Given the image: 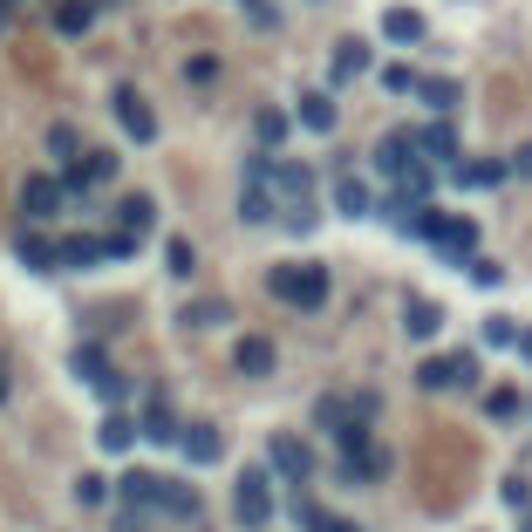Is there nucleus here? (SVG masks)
<instances>
[{
	"mask_svg": "<svg viewBox=\"0 0 532 532\" xmlns=\"http://www.w3.org/2000/svg\"><path fill=\"white\" fill-rule=\"evenodd\" d=\"M266 294L287 307H301V314H314V307H328V266H273L266 273Z\"/></svg>",
	"mask_w": 532,
	"mask_h": 532,
	"instance_id": "nucleus-1",
	"label": "nucleus"
},
{
	"mask_svg": "<svg viewBox=\"0 0 532 532\" xmlns=\"http://www.w3.org/2000/svg\"><path fill=\"white\" fill-rule=\"evenodd\" d=\"M232 519L246 532H260L266 519H273V492H266V471H246L239 485H232Z\"/></svg>",
	"mask_w": 532,
	"mask_h": 532,
	"instance_id": "nucleus-2",
	"label": "nucleus"
},
{
	"mask_svg": "<svg viewBox=\"0 0 532 532\" xmlns=\"http://www.w3.org/2000/svg\"><path fill=\"white\" fill-rule=\"evenodd\" d=\"M423 389H471L478 382V355H430L417 369Z\"/></svg>",
	"mask_w": 532,
	"mask_h": 532,
	"instance_id": "nucleus-3",
	"label": "nucleus"
},
{
	"mask_svg": "<svg viewBox=\"0 0 532 532\" xmlns=\"http://www.w3.org/2000/svg\"><path fill=\"white\" fill-rule=\"evenodd\" d=\"M266 457H273V471H280V478H294V485H307V478H314V451H307L294 430H280V437L266 444Z\"/></svg>",
	"mask_w": 532,
	"mask_h": 532,
	"instance_id": "nucleus-4",
	"label": "nucleus"
},
{
	"mask_svg": "<svg viewBox=\"0 0 532 532\" xmlns=\"http://www.w3.org/2000/svg\"><path fill=\"white\" fill-rule=\"evenodd\" d=\"M116 123H123L137 144H151V137H157V116H151V103H144L137 89H116Z\"/></svg>",
	"mask_w": 532,
	"mask_h": 532,
	"instance_id": "nucleus-5",
	"label": "nucleus"
},
{
	"mask_svg": "<svg viewBox=\"0 0 532 532\" xmlns=\"http://www.w3.org/2000/svg\"><path fill=\"white\" fill-rule=\"evenodd\" d=\"M62 198H69L62 178H28V185H21V212H28V219H55Z\"/></svg>",
	"mask_w": 532,
	"mask_h": 532,
	"instance_id": "nucleus-6",
	"label": "nucleus"
},
{
	"mask_svg": "<svg viewBox=\"0 0 532 532\" xmlns=\"http://www.w3.org/2000/svg\"><path fill=\"white\" fill-rule=\"evenodd\" d=\"M103 178H116V157H110V151L69 157V178H62V191H89V185H103Z\"/></svg>",
	"mask_w": 532,
	"mask_h": 532,
	"instance_id": "nucleus-7",
	"label": "nucleus"
},
{
	"mask_svg": "<svg viewBox=\"0 0 532 532\" xmlns=\"http://www.w3.org/2000/svg\"><path fill=\"white\" fill-rule=\"evenodd\" d=\"M76 376L89 382V389H103L110 403H116V396H123V376H116L110 362H103V348H76Z\"/></svg>",
	"mask_w": 532,
	"mask_h": 532,
	"instance_id": "nucleus-8",
	"label": "nucleus"
},
{
	"mask_svg": "<svg viewBox=\"0 0 532 532\" xmlns=\"http://www.w3.org/2000/svg\"><path fill=\"white\" fill-rule=\"evenodd\" d=\"M178 451H185L191 464H212V457L226 451V437H219L212 423H185V430H178Z\"/></svg>",
	"mask_w": 532,
	"mask_h": 532,
	"instance_id": "nucleus-9",
	"label": "nucleus"
},
{
	"mask_svg": "<svg viewBox=\"0 0 532 532\" xmlns=\"http://www.w3.org/2000/svg\"><path fill=\"white\" fill-rule=\"evenodd\" d=\"M294 519H301L307 532H362V526H348V519H335V512H321V505L307 498V485H294Z\"/></svg>",
	"mask_w": 532,
	"mask_h": 532,
	"instance_id": "nucleus-10",
	"label": "nucleus"
},
{
	"mask_svg": "<svg viewBox=\"0 0 532 532\" xmlns=\"http://www.w3.org/2000/svg\"><path fill=\"white\" fill-rule=\"evenodd\" d=\"M410 96H423L430 110H444V116H451L457 103H464V89H457L451 76H417V82H410Z\"/></svg>",
	"mask_w": 532,
	"mask_h": 532,
	"instance_id": "nucleus-11",
	"label": "nucleus"
},
{
	"mask_svg": "<svg viewBox=\"0 0 532 532\" xmlns=\"http://www.w3.org/2000/svg\"><path fill=\"white\" fill-rule=\"evenodd\" d=\"M151 226H157V205H151V198H144V191L116 205V232H137V239H144V232H151Z\"/></svg>",
	"mask_w": 532,
	"mask_h": 532,
	"instance_id": "nucleus-12",
	"label": "nucleus"
},
{
	"mask_svg": "<svg viewBox=\"0 0 532 532\" xmlns=\"http://www.w3.org/2000/svg\"><path fill=\"white\" fill-rule=\"evenodd\" d=\"M403 328H410V342H430V335L444 328V307L437 301H410L403 307Z\"/></svg>",
	"mask_w": 532,
	"mask_h": 532,
	"instance_id": "nucleus-13",
	"label": "nucleus"
},
{
	"mask_svg": "<svg viewBox=\"0 0 532 532\" xmlns=\"http://www.w3.org/2000/svg\"><path fill=\"white\" fill-rule=\"evenodd\" d=\"M232 362H239V376H266V369H273V342H266V335H246V342L232 348Z\"/></svg>",
	"mask_w": 532,
	"mask_h": 532,
	"instance_id": "nucleus-14",
	"label": "nucleus"
},
{
	"mask_svg": "<svg viewBox=\"0 0 532 532\" xmlns=\"http://www.w3.org/2000/svg\"><path fill=\"white\" fill-rule=\"evenodd\" d=\"M157 512H171V519H198V492H191V485H171V478H157Z\"/></svg>",
	"mask_w": 532,
	"mask_h": 532,
	"instance_id": "nucleus-15",
	"label": "nucleus"
},
{
	"mask_svg": "<svg viewBox=\"0 0 532 532\" xmlns=\"http://www.w3.org/2000/svg\"><path fill=\"white\" fill-rule=\"evenodd\" d=\"M382 35L410 48V41H423V14H417V7H389V14H382Z\"/></svg>",
	"mask_w": 532,
	"mask_h": 532,
	"instance_id": "nucleus-16",
	"label": "nucleus"
},
{
	"mask_svg": "<svg viewBox=\"0 0 532 532\" xmlns=\"http://www.w3.org/2000/svg\"><path fill=\"white\" fill-rule=\"evenodd\" d=\"M116 492H123L130 512H144V505H157V478H151V471H123V478H116Z\"/></svg>",
	"mask_w": 532,
	"mask_h": 532,
	"instance_id": "nucleus-17",
	"label": "nucleus"
},
{
	"mask_svg": "<svg viewBox=\"0 0 532 532\" xmlns=\"http://www.w3.org/2000/svg\"><path fill=\"white\" fill-rule=\"evenodd\" d=\"M307 123V130H321V137H328V130H335V96H321V89H307L301 96V110H294Z\"/></svg>",
	"mask_w": 532,
	"mask_h": 532,
	"instance_id": "nucleus-18",
	"label": "nucleus"
},
{
	"mask_svg": "<svg viewBox=\"0 0 532 532\" xmlns=\"http://www.w3.org/2000/svg\"><path fill=\"white\" fill-rule=\"evenodd\" d=\"M96 260H103V239H89V232H76V239L55 246V266H96Z\"/></svg>",
	"mask_w": 532,
	"mask_h": 532,
	"instance_id": "nucleus-19",
	"label": "nucleus"
},
{
	"mask_svg": "<svg viewBox=\"0 0 532 532\" xmlns=\"http://www.w3.org/2000/svg\"><path fill=\"white\" fill-rule=\"evenodd\" d=\"M410 144H417V157H444V164L457 157V137H451V123H430V130H417V137H410Z\"/></svg>",
	"mask_w": 532,
	"mask_h": 532,
	"instance_id": "nucleus-20",
	"label": "nucleus"
},
{
	"mask_svg": "<svg viewBox=\"0 0 532 532\" xmlns=\"http://www.w3.org/2000/svg\"><path fill=\"white\" fill-rule=\"evenodd\" d=\"M335 205H342L348 219H369V212H376V198H369L362 178H342V185H335Z\"/></svg>",
	"mask_w": 532,
	"mask_h": 532,
	"instance_id": "nucleus-21",
	"label": "nucleus"
},
{
	"mask_svg": "<svg viewBox=\"0 0 532 532\" xmlns=\"http://www.w3.org/2000/svg\"><path fill=\"white\" fill-rule=\"evenodd\" d=\"M89 21H96V0H62V7H55V28H62V35H82Z\"/></svg>",
	"mask_w": 532,
	"mask_h": 532,
	"instance_id": "nucleus-22",
	"label": "nucleus"
},
{
	"mask_svg": "<svg viewBox=\"0 0 532 532\" xmlns=\"http://www.w3.org/2000/svg\"><path fill=\"white\" fill-rule=\"evenodd\" d=\"M362 69H369V48H362V41H342V48H335V82H355Z\"/></svg>",
	"mask_w": 532,
	"mask_h": 532,
	"instance_id": "nucleus-23",
	"label": "nucleus"
},
{
	"mask_svg": "<svg viewBox=\"0 0 532 532\" xmlns=\"http://www.w3.org/2000/svg\"><path fill=\"white\" fill-rule=\"evenodd\" d=\"M144 437H151V444H178V423H171V410H164V396L144 410Z\"/></svg>",
	"mask_w": 532,
	"mask_h": 532,
	"instance_id": "nucleus-24",
	"label": "nucleus"
},
{
	"mask_svg": "<svg viewBox=\"0 0 532 532\" xmlns=\"http://www.w3.org/2000/svg\"><path fill=\"white\" fill-rule=\"evenodd\" d=\"M519 410H526V403H519V389H492V396H485V417H492V423H512Z\"/></svg>",
	"mask_w": 532,
	"mask_h": 532,
	"instance_id": "nucleus-25",
	"label": "nucleus"
},
{
	"mask_svg": "<svg viewBox=\"0 0 532 532\" xmlns=\"http://www.w3.org/2000/svg\"><path fill=\"white\" fill-rule=\"evenodd\" d=\"M451 178H457V185H498L505 164H451Z\"/></svg>",
	"mask_w": 532,
	"mask_h": 532,
	"instance_id": "nucleus-26",
	"label": "nucleus"
},
{
	"mask_svg": "<svg viewBox=\"0 0 532 532\" xmlns=\"http://www.w3.org/2000/svg\"><path fill=\"white\" fill-rule=\"evenodd\" d=\"M130 444H137V423H130V417L103 423V451H130Z\"/></svg>",
	"mask_w": 532,
	"mask_h": 532,
	"instance_id": "nucleus-27",
	"label": "nucleus"
},
{
	"mask_svg": "<svg viewBox=\"0 0 532 532\" xmlns=\"http://www.w3.org/2000/svg\"><path fill=\"white\" fill-rule=\"evenodd\" d=\"M212 321H226V301H198V307H185V328H212Z\"/></svg>",
	"mask_w": 532,
	"mask_h": 532,
	"instance_id": "nucleus-28",
	"label": "nucleus"
},
{
	"mask_svg": "<svg viewBox=\"0 0 532 532\" xmlns=\"http://www.w3.org/2000/svg\"><path fill=\"white\" fill-rule=\"evenodd\" d=\"M48 151H55V164H69V157H76V130L55 123V130H48Z\"/></svg>",
	"mask_w": 532,
	"mask_h": 532,
	"instance_id": "nucleus-29",
	"label": "nucleus"
},
{
	"mask_svg": "<svg viewBox=\"0 0 532 532\" xmlns=\"http://www.w3.org/2000/svg\"><path fill=\"white\" fill-rule=\"evenodd\" d=\"M21 260L28 266H55V246H41L35 232H28V239H21Z\"/></svg>",
	"mask_w": 532,
	"mask_h": 532,
	"instance_id": "nucleus-30",
	"label": "nucleus"
},
{
	"mask_svg": "<svg viewBox=\"0 0 532 532\" xmlns=\"http://www.w3.org/2000/svg\"><path fill=\"white\" fill-rule=\"evenodd\" d=\"M410 82H417V76H410L403 62H396V69H382V89H389V96H410Z\"/></svg>",
	"mask_w": 532,
	"mask_h": 532,
	"instance_id": "nucleus-31",
	"label": "nucleus"
},
{
	"mask_svg": "<svg viewBox=\"0 0 532 532\" xmlns=\"http://www.w3.org/2000/svg\"><path fill=\"white\" fill-rule=\"evenodd\" d=\"M512 335H519V328H512L505 314H492V321H485V342H492V348H505V342H512Z\"/></svg>",
	"mask_w": 532,
	"mask_h": 532,
	"instance_id": "nucleus-32",
	"label": "nucleus"
},
{
	"mask_svg": "<svg viewBox=\"0 0 532 532\" xmlns=\"http://www.w3.org/2000/svg\"><path fill=\"white\" fill-rule=\"evenodd\" d=\"M198 253H191V239H171V273H191Z\"/></svg>",
	"mask_w": 532,
	"mask_h": 532,
	"instance_id": "nucleus-33",
	"label": "nucleus"
},
{
	"mask_svg": "<svg viewBox=\"0 0 532 532\" xmlns=\"http://www.w3.org/2000/svg\"><path fill=\"white\" fill-rule=\"evenodd\" d=\"M280 130H287V116L266 110V116H260V144H280Z\"/></svg>",
	"mask_w": 532,
	"mask_h": 532,
	"instance_id": "nucleus-34",
	"label": "nucleus"
},
{
	"mask_svg": "<svg viewBox=\"0 0 532 532\" xmlns=\"http://www.w3.org/2000/svg\"><path fill=\"white\" fill-rule=\"evenodd\" d=\"M103 492H110L103 478H82V485H76V498H82V505H103Z\"/></svg>",
	"mask_w": 532,
	"mask_h": 532,
	"instance_id": "nucleus-35",
	"label": "nucleus"
},
{
	"mask_svg": "<svg viewBox=\"0 0 532 532\" xmlns=\"http://www.w3.org/2000/svg\"><path fill=\"white\" fill-rule=\"evenodd\" d=\"M505 171H519V178H532V144H526V151H519V157H512Z\"/></svg>",
	"mask_w": 532,
	"mask_h": 532,
	"instance_id": "nucleus-36",
	"label": "nucleus"
},
{
	"mask_svg": "<svg viewBox=\"0 0 532 532\" xmlns=\"http://www.w3.org/2000/svg\"><path fill=\"white\" fill-rule=\"evenodd\" d=\"M512 342H519V348H526V362H532V328H519V335H512Z\"/></svg>",
	"mask_w": 532,
	"mask_h": 532,
	"instance_id": "nucleus-37",
	"label": "nucleus"
},
{
	"mask_svg": "<svg viewBox=\"0 0 532 532\" xmlns=\"http://www.w3.org/2000/svg\"><path fill=\"white\" fill-rule=\"evenodd\" d=\"M0 396H7V369H0Z\"/></svg>",
	"mask_w": 532,
	"mask_h": 532,
	"instance_id": "nucleus-38",
	"label": "nucleus"
},
{
	"mask_svg": "<svg viewBox=\"0 0 532 532\" xmlns=\"http://www.w3.org/2000/svg\"><path fill=\"white\" fill-rule=\"evenodd\" d=\"M123 532H137V526H123Z\"/></svg>",
	"mask_w": 532,
	"mask_h": 532,
	"instance_id": "nucleus-39",
	"label": "nucleus"
},
{
	"mask_svg": "<svg viewBox=\"0 0 532 532\" xmlns=\"http://www.w3.org/2000/svg\"><path fill=\"white\" fill-rule=\"evenodd\" d=\"M526 532H532V519H526Z\"/></svg>",
	"mask_w": 532,
	"mask_h": 532,
	"instance_id": "nucleus-40",
	"label": "nucleus"
}]
</instances>
